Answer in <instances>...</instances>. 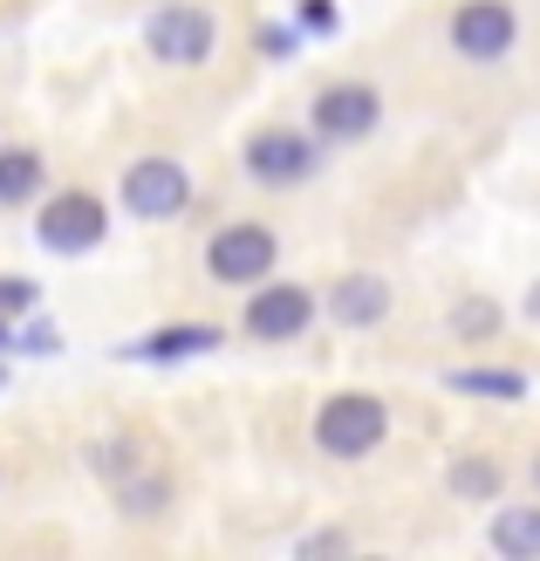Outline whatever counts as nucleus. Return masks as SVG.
Listing matches in <instances>:
<instances>
[{"label": "nucleus", "mask_w": 540, "mask_h": 561, "mask_svg": "<svg viewBox=\"0 0 540 561\" xmlns=\"http://www.w3.org/2000/svg\"><path fill=\"white\" fill-rule=\"evenodd\" d=\"M14 350H21V356H55V350H62V335H55V322H27V329L14 335Z\"/></svg>", "instance_id": "aec40b11"}, {"label": "nucleus", "mask_w": 540, "mask_h": 561, "mask_svg": "<svg viewBox=\"0 0 540 561\" xmlns=\"http://www.w3.org/2000/svg\"><path fill=\"white\" fill-rule=\"evenodd\" d=\"M315 137H335V145H349V137H369L383 124V96L369 90V82H329L315 96Z\"/></svg>", "instance_id": "1a4fd4ad"}, {"label": "nucleus", "mask_w": 540, "mask_h": 561, "mask_svg": "<svg viewBox=\"0 0 540 561\" xmlns=\"http://www.w3.org/2000/svg\"><path fill=\"white\" fill-rule=\"evenodd\" d=\"M451 329H459L466 343H486V335H499V308L486 295H466L459 308H451Z\"/></svg>", "instance_id": "f3484780"}, {"label": "nucleus", "mask_w": 540, "mask_h": 561, "mask_svg": "<svg viewBox=\"0 0 540 561\" xmlns=\"http://www.w3.org/2000/svg\"><path fill=\"white\" fill-rule=\"evenodd\" d=\"M527 322H540V280L527 288Z\"/></svg>", "instance_id": "4be33fe9"}, {"label": "nucleus", "mask_w": 540, "mask_h": 561, "mask_svg": "<svg viewBox=\"0 0 540 561\" xmlns=\"http://www.w3.org/2000/svg\"><path fill=\"white\" fill-rule=\"evenodd\" d=\"M246 172L253 185H301L315 172V137L301 130H253L246 137Z\"/></svg>", "instance_id": "9d476101"}, {"label": "nucleus", "mask_w": 540, "mask_h": 561, "mask_svg": "<svg viewBox=\"0 0 540 561\" xmlns=\"http://www.w3.org/2000/svg\"><path fill=\"white\" fill-rule=\"evenodd\" d=\"M103 233H110V206L96 199V192H55V199L35 213V240L48 247V254H62V261L96 254Z\"/></svg>", "instance_id": "7ed1b4c3"}, {"label": "nucleus", "mask_w": 540, "mask_h": 561, "mask_svg": "<svg viewBox=\"0 0 540 561\" xmlns=\"http://www.w3.org/2000/svg\"><path fill=\"white\" fill-rule=\"evenodd\" d=\"M35 280L27 274H0V322H14V316H27V308H35Z\"/></svg>", "instance_id": "a211bd4d"}, {"label": "nucleus", "mask_w": 540, "mask_h": 561, "mask_svg": "<svg viewBox=\"0 0 540 561\" xmlns=\"http://www.w3.org/2000/svg\"><path fill=\"white\" fill-rule=\"evenodd\" d=\"M493 554L540 561V507H499L493 514Z\"/></svg>", "instance_id": "4468645a"}, {"label": "nucleus", "mask_w": 540, "mask_h": 561, "mask_svg": "<svg viewBox=\"0 0 540 561\" xmlns=\"http://www.w3.org/2000/svg\"><path fill=\"white\" fill-rule=\"evenodd\" d=\"M226 343V335L212 322H172V329H151V335H137V343H124L117 356L124 363H185V356H212Z\"/></svg>", "instance_id": "9b49d317"}, {"label": "nucleus", "mask_w": 540, "mask_h": 561, "mask_svg": "<svg viewBox=\"0 0 540 561\" xmlns=\"http://www.w3.org/2000/svg\"><path fill=\"white\" fill-rule=\"evenodd\" d=\"M329 316L343 322V329L383 322V316H390V280H383V274H343V280L329 288Z\"/></svg>", "instance_id": "f8f14e48"}, {"label": "nucleus", "mask_w": 540, "mask_h": 561, "mask_svg": "<svg viewBox=\"0 0 540 561\" xmlns=\"http://www.w3.org/2000/svg\"><path fill=\"white\" fill-rule=\"evenodd\" d=\"M390 432V411L383 398H369V390H343V398H329L315 411V445L329 459H369Z\"/></svg>", "instance_id": "f257e3e1"}, {"label": "nucleus", "mask_w": 540, "mask_h": 561, "mask_svg": "<svg viewBox=\"0 0 540 561\" xmlns=\"http://www.w3.org/2000/svg\"><path fill=\"white\" fill-rule=\"evenodd\" d=\"M533 486H540V459H533Z\"/></svg>", "instance_id": "b1692460"}, {"label": "nucleus", "mask_w": 540, "mask_h": 561, "mask_svg": "<svg viewBox=\"0 0 540 561\" xmlns=\"http://www.w3.org/2000/svg\"><path fill=\"white\" fill-rule=\"evenodd\" d=\"M96 466L110 472V486H117V507H124L130 520H151V514L172 507V480H164L151 459H137L130 445H103Z\"/></svg>", "instance_id": "6e6552de"}, {"label": "nucleus", "mask_w": 540, "mask_h": 561, "mask_svg": "<svg viewBox=\"0 0 540 561\" xmlns=\"http://www.w3.org/2000/svg\"><path fill=\"white\" fill-rule=\"evenodd\" d=\"M117 199H124V213L130 219H179L185 206H192V179H185V164L179 158H137L130 172L117 179Z\"/></svg>", "instance_id": "20e7f679"}, {"label": "nucleus", "mask_w": 540, "mask_h": 561, "mask_svg": "<svg viewBox=\"0 0 540 561\" xmlns=\"http://www.w3.org/2000/svg\"><path fill=\"white\" fill-rule=\"evenodd\" d=\"M451 390H466V398H493V404H514V398H527V377H520V370H451Z\"/></svg>", "instance_id": "dca6fc26"}, {"label": "nucleus", "mask_w": 540, "mask_h": 561, "mask_svg": "<svg viewBox=\"0 0 540 561\" xmlns=\"http://www.w3.org/2000/svg\"><path fill=\"white\" fill-rule=\"evenodd\" d=\"M445 486L459 493V500H472V507H493V500H499V486H506V472H499V459H479V453H466V459H451Z\"/></svg>", "instance_id": "2eb2a0df"}, {"label": "nucleus", "mask_w": 540, "mask_h": 561, "mask_svg": "<svg viewBox=\"0 0 540 561\" xmlns=\"http://www.w3.org/2000/svg\"><path fill=\"white\" fill-rule=\"evenodd\" d=\"M261 48L280 62V55H295V35H288V27H261Z\"/></svg>", "instance_id": "412c9836"}, {"label": "nucleus", "mask_w": 540, "mask_h": 561, "mask_svg": "<svg viewBox=\"0 0 540 561\" xmlns=\"http://www.w3.org/2000/svg\"><path fill=\"white\" fill-rule=\"evenodd\" d=\"M308 322H315V295H308L301 280H274V274L253 288L246 316H240V329L253 335V343H295Z\"/></svg>", "instance_id": "0eeeda50"}, {"label": "nucleus", "mask_w": 540, "mask_h": 561, "mask_svg": "<svg viewBox=\"0 0 540 561\" xmlns=\"http://www.w3.org/2000/svg\"><path fill=\"white\" fill-rule=\"evenodd\" d=\"M0 383H8V370H0Z\"/></svg>", "instance_id": "393cba45"}, {"label": "nucleus", "mask_w": 540, "mask_h": 561, "mask_svg": "<svg viewBox=\"0 0 540 561\" xmlns=\"http://www.w3.org/2000/svg\"><path fill=\"white\" fill-rule=\"evenodd\" d=\"M145 48L158 62H172V69H192V62H206L219 48V27H212L206 8H192V0H164V8L145 21Z\"/></svg>", "instance_id": "39448f33"}, {"label": "nucleus", "mask_w": 540, "mask_h": 561, "mask_svg": "<svg viewBox=\"0 0 540 561\" xmlns=\"http://www.w3.org/2000/svg\"><path fill=\"white\" fill-rule=\"evenodd\" d=\"M295 27H301V35H335V0H301V8H295Z\"/></svg>", "instance_id": "6ab92c4d"}, {"label": "nucleus", "mask_w": 540, "mask_h": 561, "mask_svg": "<svg viewBox=\"0 0 540 561\" xmlns=\"http://www.w3.org/2000/svg\"><path fill=\"white\" fill-rule=\"evenodd\" d=\"M274 261H280V240L261 219H233V227H219L212 247H206V274L219 288H261L274 274Z\"/></svg>", "instance_id": "f03ea898"}, {"label": "nucleus", "mask_w": 540, "mask_h": 561, "mask_svg": "<svg viewBox=\"0 0 540 561\" xmlns=\"http://www.w3.org/2000/svg\"><path fill=\"white\" fill-rule=\"evenodd\" d=\"M42 179H48L42 151L8 145V151H0V213H21L27 199H42Z\"/></svg>", "instance_id": "ddd939ff"}, {"label": "nucleus", "mask_w": 540, "mask_h": 561, "mask_svg": "<svg viewBox=\"0 0 540 561\" xmlns=\"http://www.w3.org/2000/svg\"><path fill=\"white\" fill-rule=\"evenodd\" d=\"M514 42H520V14L506 8V0H466V8L451 14V48H459L466 62H479V69L506 62Z\"/></svg>", "instance_id": "423d86ee"}, {"label": "nucleus", "mask_w": 540, "mask_h": 561, "mask_svg": "<svg viewBox=\"0 0 540 561\" xmlns=\"http://www.w3.org/2000/svg\"><path fill=\"white\" fill-rule=\"evenodd\" d=\"M0 350H14V329L8 322H0Z\"/></svg>", "instance_id": "5701e85b"}]
</instances>
